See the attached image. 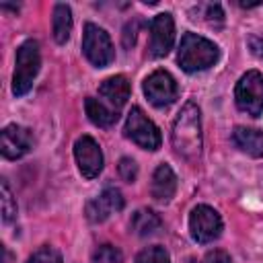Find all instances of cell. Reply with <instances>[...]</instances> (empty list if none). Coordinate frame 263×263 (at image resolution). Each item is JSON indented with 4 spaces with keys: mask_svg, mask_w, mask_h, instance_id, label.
<instances>
[{
    "mask_svg": "<svg viewBox=\"0 0 263 263\" xmlns=\"http://www.w3.org/2000/svg\"><path fill=\"white\" fill-rule=\"evenodd\" d=\"M171 144L177 152V156H181L183 160L195 164L201 158V148H203V140H201V115H199V107L193 101H187L181 111L177 113L175 121H173V129H171Z\"/></svg>",
    "mask_w": 263,
    "mask_h": 263,
    "instance_id": "6da1fadb",
    "label": "cell"
},
{
    "mask_svg": "<svg viewBox=\"0 0 263 263\" xmlns=\"http://www.w3.org/2000/svg\"><path fill=\"white\" fill-rule=\"evenodd\" d=\"M218 45L197 33H185L177 49V62L187 74L208 70L218 62Z\"/></svg>",
    "mask_w": 263,
    "mask_h": 263,
    "instance_id": "7a4b0ae2",
    "label": "cell"
},
{
    "mask_svg": "<svg viewBox=\"0 0 263 263\" xmlns=\"http://www.w3.org/2000/svg\"><path fill=\"white\" fill-rule=\"evenodd\" d=\"M41 68V53L39 43L35 39H27L16 49V62H14V74H12V92L16 97H23L31 90L33 80L37 78Z\"/></svg>",
    "mask_w": 263,
    "mask_h": 263,
    "instance_id": "3957f363",
    "label": "cell"
},
{
    "mask_svg": "<svg viewBox=\"0 0 263 263\" xmlns=\"http://www.w3.org/2000/svg\"><path fill=\"white\" fill-rule=\"evenodd\" d=\"M234 103L242 113L251 117L263 115V74L261 72L249 70L238 78L234 86Z\"/></svg>",
    "mask_w": 263,
    "mask_h": 263,
    "instance_id": "277c9868",
    "label": "cell"
},
{
    "mask_svg": "<svg viewBox=\"0 0 263 263\" xmlns=\"http://www.w3.org/2000/svg\"><path fill=\"white\" fill-rule=\"evenodd\" d=\"M82 53L97 68L109 66L115 58V49L109 33L95 23H86L82 33Z\"/></svg>",
    "mask_w": 263,
    "mask_h": 263,
    "instance_id": "5b68a950",
    "label": "cell"
},
{
    "mask_svg": "<svg viewBox=\"0 0 263 263\" xmlns=\"http://www.w3.org/2000/svg\"><path fill=\"white\" fill-rule=\"evenodd\" d=\"M125 136L138 144L144 150H158L162 144V136L160 129L156 127V123L140 109V107H132L125 119Z\"/></svg>",
    "mask_w": 263,
    "mask_h": 263,
    "instance_id": "8992f818",
    "label": "cell"
},
{
    "mask_svg": "<svg viewBox=\"0 0 263 263\" xmlns=\"http://www.w3.org/2000/svg\"><path fill=\"white\" fill-rule=\"evenodd\" d=\"M222 228H224L222 218L212 205L199 203L191 210V214H189V232H191V238L195 242L205 245V242L216 240L222 234Z\"/></svg>",
    "mask_w": 263,
    "mask_h": 263,
    "instance_id": "52a82bcc",
    "label": "cell"
},
{
    "mask_svg": "<svg viewBox=\"0 0 263 263\" xmlns=\"http://www.w3.org/2000/svg\"><path fill=\"white\" fill-rule=\"evenodd\" d=\"M142 88H144L146 99L158 109L173 105L179 97V84L173 78V74L166 70H154L152 74H148L144 78Z\"/></svg>",
    "mask_w": 263,
    "mask_h": 263,
    "instance_id": "ba28073f",
    "label": "cell"
},
{
    "mask_svg": "<svg viewBox=\"0 0 263 263\" xmlns=\"http://www.w3.org/2000/svg\"><path fill=\"white\" fill-rule=\"evenodd\" d=\"M74 158L78 164V171L82 173L84 179H95L101 175L105 158H103V150L97 144L95 138L90 136H80L74 142Z\"/></svg>",
    "mask_w": 263,
    "mask_h": 263,
    "instance_id": "9c48e42d",
    "label": "cell"
},
{
    "mask_svg": "<svg viewBox=\"0 0 263 263\" xmlns=\"http://www.w3.org/2000/svg\"><path fill=\"white\" fill-rule=\"evenodd\" d=\"M175 43V21L171 12H160L150 21V45L152 58H164Z\"/></svg>",
    "mask_w": 263,
    "mask_h": 263,
    "instance_id": "30bf717a",
    "label": "cell"
},
{
    "mask_svg": "<svg viewBox=\"0 0 263 263\" xmlns=\"http://www.w3.org/2000/svg\"><path fill=\"white\" fill-rule=\"evenodd\" d=\"M33 148V134L31 129L18 125V123H8L2 134H0V152L8 160L23 158L27 152Z\"/></svg>",
    "mask_w": 263,
    "mask_h": 263,
    "instance_id": "8fae6325",
    "label": "cell"
},
{
    "mask_svg": "<svg viewBox=\"0 0 263 263\" xmlns=\"http://www.w3.org/2000/svg\"><path fill=\"white\" fill-rule=\"evenodd\" d=\"M123 203L125 201H123L121 191L117 187H113V185H107L101 191L99 197H95V199H90L86 203V218H88V222H95V224L105 222L111 214L121 212L123 210Z\"/></svg>",
    "mask_w": 263,
    "mask_h": 263,
    "instance_id": "7c38bea8",
    "label": "cell"
},
{
    "mask_svg": "<svg viewBox=\"0 0 263 263\" xmlns=\"http://www.w3.org/2000/svg\"><path fill=\"white\" fill-rule=\"evenodd\" d=\"M175 193H177V175L166 162H162L152 173L150 195L160 203H168L175 197Z\"/></svg>",
    "mask_w": 263,
    "mask_h": 263,
    "instance_id": "4fadbf2b",
    "label": "cell"
},
{
    "mask_svg": "<svg viewBox=\"0 0 263 263\" xmlns=\"http://www.w3.org/2000/svg\"><path fill=\"white\" fill-rule=\"evenodd\" d=\"M99 95H101L115 111H119V109L127 103V99H129V82H127V78L121 76V74L109 76V78H105V80L101 82Z\"/></svg>",
    "mask_w": 263,
    "mask_h": 263,
    "instance_id": "5bb4252c",
    "label": "cell"
},
{
    "mask_svg": "<svg viewBox=\"0 0 263 263\" xmlns=\"http://www.w3.org/2000/svg\"><path fill=\"white\" fill-rule=\"evenodd\" d=\"M232 142L240 152H245L253 158L263 156V132L257 129V127L236 125L232 129Z\"/></svg>",
    "mask_w": 263,
    "mask_h": 263,
    "instance_id": "9a60e30c",
    "label": "cell"
},
{
    "mask_svg": "<svg viewBox=\"0 0 263 263\" xmlns=\"http://www.w3.org/2000/svg\"><path fill=\"white\" fill-rule=\"evenodd\" d=\"M84 111L88 115V119L99 125V127H111L117 123L119 119V111H115L113 107H107L103 101L95 99V97H86L84 101Z\"/></svg>",
    "mask_w": 263,
    "mask_h": 263,
    "instance_id": "2e32d148",
    "label": "cell"
},
{
    "mask_svg": "<svg viewBox=\"0 0 263 263\" xmlns=\"http://www.w3.org/2000/svg\"><path fill=\"white\" fill-rule=\"evenodd\" d=\"M72 10L68 4L64 2H58L53 6V16H51V33H53V39L55 43L64 45L68 39H70V33H72Z\"/></svg>",
    "mask_w": 263,
    "mask_h": 263,
    "instance_id": "e0dca14e",
    "label": "cell"
},
{
    "mask_svg": "<svg viewBox=\"0 0 263 263\" xmlns=\"http://www.w3.org/2000/svg\"><path fill=\"white\" fill-rule=\"evenodd\" d=\"M129 226H132V230H134L138 236L144 238V236L156 234V232L162 228V220H160V216H158L154 210H150V208H140V210L134 212Z\"/></svg>",
    "mask_w": 263,
    "mask_h": 263,
    "instance_id": "ac0fdd59",
    "label": "cell"
},
{
    "mask_svg": "<svg viewBox=\"0 0 263 263\" xmlns=\"http://www.w3.org/2000/svg\"><path fill=\"white\" fill-rule=\"evenodd\" d=\"M90 263H123V253L115 245L105 242V245H99L92 251Z\"/></svg>",
    "mask_w": 263,
    "mask_h": 263,
    "instance_id": "d6986e66",
    "label": "cell"
},
{
    "mask_svg": "<svg viewBox=\"0 0 263 263\" xmlns=\"http://www.w3.org/2000/svg\"><path fill=\"white\" fill-rule=\"evenodd\" d=\"M136 263H171V255L164 247L152 245V247H146L138 253Z\"/></svg>",
    "mask_w": 263,
    "mask_h": 263,
    "instance_id": "ffe728a7",
    "label": "cell"
},
{
    "mask_svg": "<svg viewBox=\"0 0 263 263\" xmlns=\"http://www.w3.org/2000/svg\"><path fill=\"white\" fill-rule=\"evenodd\" d=\"M0 191H2V220L4 222H12L16 216V201L12 197V191L8 187V183L2 179L0 183Z\"/></svg>",
    "mask_w": 263,
    "mask_h": 263,
    "instance_id": "44dd1931",
    "label": "cell"
},
{
    "mask_svg": "<svg viewBox=\"0 0 263 263\" xmlns=\"http://www.w3.org/2000/svg\"><path fill=\"white\" fill-rule=\"evenodd\" d=\"M27 263H62V255L53 247H41L27 259Z\"/></svg>",
    "mask_w": 263,
    "mask_h": 263,
    "instance_id": "7402d4cb",
    "label": "cell"
},
{
    "mask_svg": "<svg viewBox=\"0 0 263 263\" xmlns=\"http://www.w3.org/2000/svg\"><path fill=\"white\" fill-rule=\"evenodd\" d=\"M117 173H119V177L125 183H134L138 179V164H136V160L129 158V156H123L119 160V164H117Z\"/></svg>",
    "mask_w": 263,
    "mask_h": 263,
    "instance_id": "603a6c76",
    "label": "cell"
},
{
    "mask_svg": "<svg viewBox=\"0 0 263 263\" xmlns=\"http://www.w3.org/2000/svg\"><path fill=\"white\" fill-rule=\"evenodd\" d=\"M201 263H232V259H230V255H228L226 251H222V249H214V251L205 253V257H203Z\"/></svg>",
    "mask_w": 263,
    "mask_h": 263,
    "instance_id": "cb8c5ba5",
    "label": "cell"
},
{
    "mask_svg": "<svg viewBox=\"0 0 263 263\" xmlns=\"http://www.w3.org/2000/svg\"><path fill=\"white\" fill-rule=\"evenodd\" d=\"M251 49L255 55L263 58V37H251Z\"/></svg>",
    "mask_w": 263,
    "mask_h": 263,
    "instance_id": "d4e9b609",
    "label": "cell"
}]
</instances>
